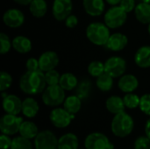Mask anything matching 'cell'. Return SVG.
Returning a JSON list of instances; mask_svg holds the SVG:
<instances>
[{"label": "cell", "instance_id": "obj_16", "mask_svg": "<svg viewBox=\"0 0 150 149\" xmlns=\"http://www.w3.org/2000/svg\"><path fill=\"white\" fill-rule=\"evenodd\" d=\"M118 85L121 91L126 93H131L137 89L139 85V82L134 76L125 75L120 77Z\"/></svg>", "mask_w": 150, "mask_h": 149}, {"label": "cell", "instance_id": "obj_17", "mask_svg": "<svg viewBox=\"0 0 150 149\" xmlns=\"http://www.w3.org/2000/svg\"><path fill=\"white\" fill-rule=\"evenodd\" d=\"M83 8L86 13L96 17L104 12L105 3L103 0H83Z\"/></svg>", "mask_w": 150, "mask_h": 149}, {"label": "cell", "instance_id": "obj_38", "mask_svg": "<svg viewBox=\"0 0 150 149\" xmlns=\"http://www.w3.org/2000/svg\"><path fill=\"white\" fill-rule=\"evenodd\" d=\"M120 6L127 13L131 12L134 9H135V2L134 0H121L120 3Z\"/></svg>", "mask_w": 150, "mask_h": 149}, {"label": "cell", "instance_id": "obj_4", "mask_svg": "<svg viewBox=\"0 0 150 149\" xmlns=\"http://www.w3.org/2000/svg\"><path fill=\"white\" fill-rule=\"evenodd\" d=\"M43 103L50 107H55L65 101V92L64 90L59 85H48L42 93Z\"/></svg>", "mask_w": 150, "mask_h": 149}, {"label": "cell", "instance_id": "obj_10", "mask_svg": "<svg viewBox=\"0 0 150 149\" xmlns=\"http://www.w3.org/2000/svg\"><path fill=\"white\" fill-rule=\"evenodd\" d=\"M51 123L57 128H65L69 126L74 115L70 114L64 108H55L49 115Z\"/></svg>", "mask_w": 150, "mask_h": 149}, {"label": "cell", "instance_id": "obj_34", "mask_svg": "<svg viewBox=\"0 0 150 149\" xmlns=\"http://www.w3.org/2000/svg\"><path fill=\"white\" fill-rule=\"evenodd\" d=\"M12 43L11 42L9 37L4 33H0V54H4L8 53L11 49Z\"/></svg>", "mask_w": 150, "mask_h": 149}, {"label": "cell", "instance_id": "obj_27", "mask_svg": "<svg viewBox=\"0 0 150 149\" xmlns=\"http://www.w3.org/2000/svg\"><path fill=\"white\" fill-rule=\"evenodd\" d=\"M59 85L64 90H71L77 86V78L71 73H65L61 76Z\"/></svg>", "mask_w": 150, "mask_h": 149}, {"label": "cell", "instance_id": "obj_33", "mask_svg": "<svg viewBox=\"0 0 150 149\" xmlns=\"http://www.w3.org/2000/svg\"><path fill=\"white\" fill-rule=\"evenodd\" d=\"M12 78L11 75L5 71H2L0 74V90L3 92L5 90L9 89L11 85Z\"/></svg>", "mask_w": 150, "mask_h": 149}, {"label": "cell", "instance_id": "obj_37", "mask_svg": "<svg viewBox=\"0 0 150 149\" xmlns=\"http://www.w3.org/2000/svg\"><path fill=\"white\" fill-rule=\"evenodd\" d=\"M90 91V83L88 82H83L77 90V96L82 99V98H85Z\"/></svg>", "mask_w": 150, "mask_h": 149}, {"label": "cell", "instance_id": "obj_36", "mask_svg": "<svg viewBox=\"0 0 150 149\" xmlns=\"http://www.w3.org/2000/svg\"><path fill=\"white\" fill-rule=\"evenodd\" d=\"M134 149H149L150 139L148 136L138 137L134 144Z\"/></svg>", "mask_w": 150, "mask_h": 149}, {"label": "cell", "instance_id": "obj_32", "mask_svg": "<svg viewBox=\"0 0 150 149\" xmlns=\"http://www.w3.org/2000/svg\"><path fill=\"white\" fill-rule=\"evenodd\" d=\"M60 78H61V76L54 69L47 71L45 73V79H46V83H47V85H56V84H59Z\"/></svg>", "mask_w": 150, "mask_h": 149}, {"label": "cell", "instance_id": "obj_39", "mask_svg": "<svg viewBox=\"0 0 150 149\" xmlns=\"http://www.w3.org/2000/svg\"><path fill=\"white\" fill-rule=\"evenodd\" d=\"M12 140L9 137V135L2 133L0 136V148L1 149L11 148Z\"/></svg>", "mask_w": 150, "mask_h": 149}, {"label": "cell", "instance_id": "obj_18", "mask_svg": "<svg viewBox=\"0 0 150 149\" xmlns=\"http://www.w3.org/2000/svg\"><path fill=\"white\" fill-rule=\"evenodd\" d=\"M134 61L140 68H146L150 67V47L143 46L140 47L134 55Z\"/></svg>", "mask_w": 150, "mask_h": 149}, {"label": "cell", "instance_id": "obj_29", "mask_svg": "<svg viewBox=\"0 0 150 149\" xmlns=\"http://www.w3.org/2000/svg\"><path fill=\"white\" fill-rule=\"evenodd\" d=\"M10 149H33V145L29 139L20 135L12 139Z\"/></svg>", "mask_w": 150, "mask_h": 149}, {"label": "cell", "instance_id": "obj_15", "mask_svg": "<svg viewBox=\"0 0 150 149\" xmlns=\"http://www.w3.org/2000/svg\"><path fill=\"white\" fill-rule=\"evenodd\" d=\"M127 42H128V40L126 35L120 33V32H116L110 36L105 46L108 49L117 52V51L123 50L127 47Z\"/></svg>", "mask_w": 150, "mask_h": 149}, {"label": "cell", "instance_id": "obj_43", "mask_svg": "<svg viewBox=\"0 0 150 149\" xmlns=\"http://www.w3.org/2000/svg\"><path fill=\"white\" fill-rule=\"evenodd\" d=\"M33 0H14L15 3L18 4H21V5H28L31 4Z\"/></svg>", "mask_w": 150, "mask_h": 149}, {"label": "cell", "instance_id": "obj_41", "mask_svg": "<svg viewBox=\"0 0 150 149\" xmlns=\"http://www.w3.org/2000/svg\"><path fill=\"white\" fill-rule=\"evenodd\" d=\"M77 23H78V19H77L76 16H75V15H71V14H70V15L65 19V24H66V25H67L68 27H69V28L75 27V26L77 25Z\"/></svg>", "mask_w": 150, "mask_h": 149}, {"label": "cell", "instance_id": "obj_46", "mask_svg": "<svg viewBox=\"0 0 150 149\" xmlns=\"http://www.w3.org/2000/svg\"><path fill=\"white\" fill-rule=\"evenodd\" d=\"M149 32L150 34V24H149Z\"/></svg>", "mask_w": 150, "mask_h": 149}, {"label": "cell", "instance_id": "obj_7", "mask_svg": "<svg viewBox=\"0 0 150 149\" xmlns=\"http://www.w3.org/2000/svg\"><path fill=\"white\" fill-rule=\"evenodd\" d=\"M86 149H114L113 144L108 137L101 133H92L89 134L84 141Z\"/></svg>", "mask_w": 150, "mask_h": 149}, {"label": "cell", "instance_id": "obj_8", "mask_svg": "<svg viewBox=\"0 0 150 149\" xmlns=\"http://www.w3.org/2000/svg\"><path fill=\"white\" fill-rule=\"evenodd\" d=\"M35 149H58V139L49 130L40 132L34 138Z\"/></svg>", "mask_w": 150, "mask_h": 149}, {"label": "cell", "instance_id": "obj_13", "mask_svg": "<svg viewBox=\"0 0 150 149\" xmlns=\"http://www.w3.org/2000/svg\"><path fill=\"white\" fill-rule=\"evenodd\" d=\"M59 63V57L55 52L47 51L43 53L39 59L40 69L43 72H47L57 67Z\"/></svg>", "mask_w": 150, "mask_h": 149}, {"label": "cell", "instance_id": "obj_3", "mask_svg": "<svg viewBox=\"0 0 150 149\" xmlns=\"http://www.w3.org/2000/svg\"><path fill=\"white\" fill-rule=\"evenodd\" d=\"M86 36L94 45L104 46L107 43L111 34L109 27L105 24L95 22L88 25L86 29Z\"/></svg>", "mask_w": 150, "mask_h": 149}, {"label": "cell", "instance_id": "obj_42", "mask_svg": "<svg viewBox=\"0 0 150 149\" xmlns=\"http://www.w3.org/2000/svg\"><path fill=\"white\" fill-rule=\"evenodd\" d=\"M145 134L150 139V119H148L145 125Z\"/></svg>", "mask_w": 150, "mask_h": 149}, {"label": "cell", "instance_id": "obj_40", "mask_svg": "<svg viewBox=\"0 0 150 149\" xmlns=\"http://www.w3.org/2000/svg\"><path fill=\"white\" fill-rule=\"evenodd\" d=\"M27 71H34L40 69L39 66V60H36L35 58H30L26 61L25 64Z\"/></svg>", "mask_w": 150, "mask_h": 149}, {"label": "cell", "instance_id": "obj_35", "mask_svg": "<svg viewBox=\"0 0 150 149\" xmlns=\"http://www.w3.org/2000/svg\"><path fill=\"white\" fill-rule=\"evenodd\" d=\"M139 107L143 113L150 116V94H145L141 97Z\"/></svg>", "mask_w": 150, "mask_h": 149}, {"label": "cell", "instance_id": "obj_45", "mask_svg": "<svg viewBox=\"0 0 150 149\" xmlns=\"http://www.w3.org/2000/svg\"><path fill=\"white\" fill-rule=\"evenodd\" d=\"M144 3H147V4H150V0H142Z\"/></svg>", "mask_w": 150, "mask_h": 149}, {"label": "cell", "instance_id": "obj_28", "mask_svg": "<svg viewBox=\"0 0 150 149\" xmlns=\"http://www.w3.org/2000/svg\"><path fill=\"white\" fill-rule=\"evenodd\" d=\"M112 76L107 74L106 72H104L101 76H99L97 79V86L98 88L102 91H109L113 85V80Z\"/></svg>", "mask_w": 150, "mask_h": 149}, {"label": "cell", "instance_id": "obj_21", "mask_svg": "<svg viewBox=\"0 0 150 149\" xmlns=\"http://www.w3.org/2000/svg\"><path fill=\"white\" fill-rule=\"evenodd\" d=\"M39 105L37 101L32 97H27L22 101V113L29 119L34 118L39 112Z\"/></svg>", "mask_w": 150, "mask_h": 149}, {"label": "cell", "instance_id": "obj_14", "mask_svg": "<svg viewBox=\"0 0 150 149\" xmlns=\"http://www.w3.org/2000/svg\"><path fill=\"white\" fill-rule=\"evenodd\" d=\"M3 108L6 113L18 115L22 112V102L15 95H7L3 98Z\"/></svg>", "mask_w": 150, "mask_h": 149}, {"label": "cell", "instance_id": "obj_24", "mask_svg": "<svg viewBox=\"0 0 150 149\" xmlns=\"http://www.w3.org/2000/svg\"><path fill=\"white\" fill-rule=\"evenodd\" d=\"M18 133L21 136L27 138L29 140L35 138L39 133L37 126L31 121H23L20 126Z\"/></svg>", "mask_w": 150, "mask_h": 149}, {"label": "cell", "instance_id": "obj_19", "mask_svg": "<svg viewBox=\"0 0 150 149\" xmlns=\"http://www.w3.org/2000/svg\"><path fill=\"white\" fill-rule=\"evenodd\" d=\"M105 106L108 112L114 115L120 113L122 112H125V107H126L123 98L118 96L110 97L105 102Z\"/></svg>", "mask_w": 150, "mask_h": 149}, {"label": "cell", "instance_id": "obj_5", "mask_svg": "<svg viewBox=\"0 0 150 149\" xmlns=\"http://www.w3.org/2000/svg\"><path fill=\"white\" fill-rule=\"evenodd\" d=\"M22 122V118L18 117V115L6 113L0 119L1 133L9 136L16 134L19 132V128Z\"/></svg>", "mask_w": 150, "mask_h": 149}, {"label": "cell", "instance_id": "obj_6", "mask_svg": "<svg viewBox=\"0 0 150 149\" xmlns=\"http://www.w3.org/2000/svg\"><path fill=\"white\" fill-rule=\"evenodd\" d=\"M127 17V12L120 6H113L105 12V24L109 28H118L125 24Z\"/></svg>", "mask_w": 150, "mask_h": 149}, {"label": "cell", "instance_id": "obj_30", "mask_svg": "<svg viewBox=\"0 0 150 149\" xmlns=\"http://www.w3.org/2000/svg\"><path fill=\"white\" fill-rule=\"evenodd\" d=\"M88 72L91 76L98 77L105 72V63L98 61L91 62L88 66Z\"/></svg>", "mask_w": 150, "mask_h": 149}, {"label": "cell", "instance_id": "obj_47", "mask_svg": "<svg viewBox=\"0 0 150 149\" xmlns=\"http://www.w3.org/2000/svg\"><path fill=\"white\" fill-rule=\"evenodd\" d=\"M149 149H150V148H149Z\"/></svg>", "mask_w": 150, "mask_h": 149}, {"label": "cell", "instance_id": "obj_2", "mask_svg": "<svg viewBox=\"0 0 150 149\" xmlns=\"http://www.w3.org/2000/svg\"><path fill=\"white\" fill-rule=\"evenodd\" d=\"M134 122L133 118L125 112L116 114L111 124L112 133L120 138H125L128 136L134 130Z\"/></svg>", "mask_w": 150, "mask_h": 149}, {"label": "cell", "instance_id": "obj_25", "mask_svg": "<svg viewBox=\"0 0 150 149\" xmlns=\"http://www.w3.org/2000/svg\"><path fill=\"white\" fill-rule=\"evenodd\" d=\"M81 106H82V102H81V98L78 96L68 97L63 103V108L72 115L77 113L80 111Z\"/></svg>", "mask_w": 150, "mask_h": 149}, {"label": "cell", "instance_id": "obj_44", "mask_svg": "<svg viewBox=\"0 0 150 149\" xmlns=\"http://www.w3.org/2000/svg\"><path fill=\"white\" fill-rule=\"evenodd\" d=\"M108 4H112V5H115V4H118L121 2V0H106Z\"/></svg>", "mask_w": 150, "mask_h": 149}, {"label": "cell", "instance_id": "obj_23", "mask_svg": "<svg viewBox=\"0 0 150 149\" xmlns=\"http://www.w3.org/2000/svg\"><path fill=\"white\" fill-rule=\"evenodd\" d=\"M136 18L142 24H150V4L141 3L134 9Z\"/></svg>", "mask_w": 150, "mask_h": 149}, {"label": "cell", "instance_id": "obj_48", "mask_svg": "<svg viewBox=\"0 0 150 149\" xmlns=\"http://www.w3.org/2000/svg\"><path fill=\"white\" fill-rule=\"evenodd\" d=\"M85 149H86V148H85Z\"/></svg>", "mask_w": 150, "mask_h": 149}, {"label": "cell", "instance_id": "obj_26", "mask_svg": "<svg viewBox=\"0 0 150 149\" xmlns=\"http://www.w3.org/2000/svg\"><path fill=\"white\" fill-rule=\"evenodd\" d=\"M30 11L36 18H41L47 13V5L45 0H33L30 4Z\"/></svg>", "mask_w": 150, "mask_h": 149}, {"label": "cell", "instance_id": "obj_9", "mask_svg": "<svg viewBox=\"0 0 150 149\" xmlns=\"http://www.w3.org/2000/svg\"><path fill=\"white\" fill-rule=\"evenodd\" d=\"M127 68L126 61L119 56L109 58L105 63V72L112 76L113 78L121 76Z\"/></svg>", "mask_w": 150, "mask_h": 149}, {"label": "cell", "instance_id": "obj_31", "mask_svg": "<svg viewBox=\"0 0 150 149\" xmlns=\"http://www.w3.org/2000/svg\"><path fill=\"white\" fill-rule=\"evenodd\" d=\"M123 101L125 104V106L129 109H134L140 105L141 98L133 93H127L126 96L123 97Z\"/></svg>", "mask_w": 150, "mask_h": 149}, {"label": "cell", "instance_id": "obj_11", "mask_svg": "<svg viewBox=\"0 0 150 149\" xmlns=\"http://www.w3.org/2000/svg\"><path fill=\"white\" fill-rule=\"evenodd\" d=\"M71 0H54L53 4V15L58 21L65 20L71 13L72 11Z\"/></svg>", "mask_w": 150, "mask_h": 149}, {"label": "cell", "instance_id": "obj_22", "mask_svg": "<svg viewBox=\"0 0 150 149\" xmlns=\"http://www.w3.org/2000/svg\"><path fill=\"white\" fill-rule=\"evenodd\" d=\"M12 47L18 53L26 54L32 49L31 40L25 36H17L12 40Z\"/></svg>", "mask_w": 150, "mask_h": 149}, {"label": "cell", "instance_id": "obj_12", "mask_svg": "<svg viewBox=\"0 0 150 149\" xmlns=\"http://www.w3.org/2000/svg\"><path fill=\"white\" fill-rule=\"evenodd\" d=\"M4 23L11 28H17L23 25L25 21L24 14L18 9H9L3 16Z\"/></svg>", "mask_w": 150, "mask_h": 149}, {"label": "cell", "instance_id": "obj_1", "mask_svg": "<svg viewBox=\"0 0 150 149\" xmlns=\"http://www.w3.org/2000/svg\"><path fill=\"white\" fill-rule=\"evenodd\" d=\"M45 74L42 70L26 71L19 80L20 90L28 95H36L44 91L46 88Z\"/></svg>", "mask_w": 150, "mask_h": 149}, {"label": "cell", "instance_id": "obj_20", "mask_svg": "<svg viewBox=\"0 0 150 149\" xmlns=\"http://www.w3.org/2000/svg\"><path fill=\"white\" fill-rule=\"evenodd\" d=\"M78 138L74 133H66L58 139V149H78Z\"/></svg>", "mask_w": 150, "mask_h": 149}]
</instances>
